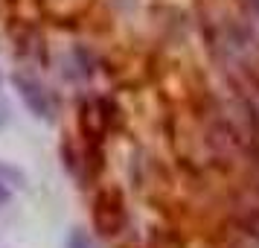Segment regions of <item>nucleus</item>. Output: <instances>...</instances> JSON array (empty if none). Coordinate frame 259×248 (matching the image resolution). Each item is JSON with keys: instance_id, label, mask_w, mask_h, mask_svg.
Listing matches in <instances>:
<instances>
[{"instance_id": "20e7f679", "label": "nucleus", "mask_w": 259, "mask_h": 248, "mask_svg": "<svg viewBox=\"0 0 259 248\" xmlns=\"http://www.w3.org/2000/svg\"><path fill=\"white\" fill-rule=\"evenodd\" d=\"M0 175H3V178H12V181H18L21 187L26 184V175H24V172H18L15 166H6V164H0Z\"/></svg>"}, {"instance_id": "7ed1b4c3", "label": "nucleus", "mask_w": 259, "mask_h": 248, "mask_svg": "<svg viewBox=\"0 0 259 248\" xmlns=\"http://www.w3.org/2000/svg\"><path fill=\"white\" fill-rule=\"evenodd\" d=\"M67 248H94V242H91L88 231H82V228H73L70 234H67Z\"/></svg>"}, {"instance_id": "f257e3e1", "label": "nucleus", "mask_w": 259, "mask_h": 248, "mask_svg": "<svg viewBox=\"0 0 259 248\" xmlns=\"http://www.w3.org/2000/svg\"><path fill=\"white\" fill-rule=\"evenodd\" d=\"M94 225L102 236H114L125 225V204L119 190H99L94 201Z\"/></svg>"}, {"instance_id": "39448f33", "label": "nucleus", "mask_w": 259, "mask_h": 248, "mask_svg": "<svg viewBox=\"0 0 259 248\" xmlns=\"http://www.w3.org/2000/svg\"><path fill=\"white\" fill-rule=\"evenodd\" d=\"M9 199H12V193H9V187H6V181L0 178V207H3V204H9Z\"/></svg>"}, {"instance_id": "f03ea898", "label": "nucleus", "mask_w": 259, "mask_h": 248, "mask_svg": "<svg viewBox=\"0 0 259 248\" xmlns=\"http://www.w3.org/2000/svg\"><path fill=\"white\" fill-rule=\"evenodd\" d=\"M12 85L15 91L21 94V99H24V105L29 108V114L38 120H53V99H50L47 88L38 82V79H32V76H26V73H15L12 76Z\"/></svg>"}]
</instances>
